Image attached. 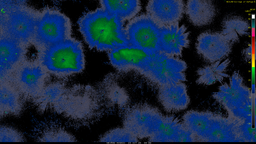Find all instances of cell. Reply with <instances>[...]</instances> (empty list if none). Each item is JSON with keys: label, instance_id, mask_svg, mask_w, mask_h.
Listing matches in <instances>:
<instances>
[{"label": "cell", "instance_id": "obj_2", "mask_svg": "<svg viewBox=\"0 0 256 144\" xmlns=\"http://www.w3.org/2000/svg\"><path fill=\"white\" fill-rule=\"evenodd\" d=\"M125 30L130 45L151 53L160 52L159 46V26L147 14L136 16L130 20Z\"/></svg>", "mask_w": 256, "mask_h": 144}, {"label": "cell", "instance_id": "obj_14", "mask_svg": "<svg viewBox=\"0 0 256 144\" xmlns=\"http://www.w3.org/2000/svg\"><path fill=\"white\" fill-rule=\"evenodd\" d=\"M23 76L25 82L32 89V92H34L33 90V89L34 90V89L33 87L35 86L38 78V72L35 70H29L24 73Z\"/></svg>", "mask_w": 256, "mask_h": 144}, {"label": "cell", "instance_id": "obj_10", "mask_svg": "<svg viewBox=\"0 0 256 144\" xmlns=\"http://www.w3.org/2000/svg\"><path fill=\"white\" fill-rule=\"evenodd\" d=\"M24 104L13 92L6 88L0 90V118L8 116H18L22 113Z\"/></svg>", "mask_w": 256, "mask_h": 144}, {"label": "cell", "instance_id": "obj_9", "mask_svg": "<svg viewBox=\"0 0 256 144\" xmlns=\"http://www.w3.org/2000/svg\"><path fill=\"white\" fill-rule=\"evenodd\" d=\"M100 3L101 7L124 21L135 17L141 8L140 2L138 0H101Z\"/></svg>", "mask_w": 256, "mask_h": 144}, {"label": "cell", "instance_id": "obj_12", "mask_svg": "<svg viewBox=\"0 0 256 144\" xmlns=\"http://www.w3.org/2000/svg\"><path fill=\"white\" fill-rule=\"evenodd\" d=\"M25 140L23 135L15 128L6 125L0 126V142H24Z\"/></svg>", "mask_w": 256, "mask_h": 144}, {"label": "cell", "instance_id": "obj_15", "mask_svg": "<svg viewBox=\"0 0 256 144\" xmlns=\"http://www.w3.org/2000/svg\"><path fill=\"white\" fill-rule=\"evenodd\" d=\"M23 20H18L17 22H16L15 24H13V26L16 30L18 31L17 32L20 33L22 35L23 34L24 35L25 32H27L28 30L29 26V24L25 20L24 21Z\"/></svg>", "mask_w": 256, "mask_h": 144}, {"label": "cell", "instance_id": "obj_6", "mask_svg": "<svg viewBox=\"0 0 256 144\" xmlns=\"http://www.w3.org/2000/svg\"><path fill=\"white\" fill-rule=\"evenodd\" d=\"M40 34L52 45L72 37V27L70 18L64 14L56 12L42 22Z\"/></svg>", "mask_w": 256, "mask_h": 144}, {"label": "cell", "instance_id": "obj_1", "mask_svg": "<svg viewBox=\"0 0 256 144\" xmlns=\"http://www.w3.org/2000/svg\"><path fill=\"white\" fill-rule=\"evenodd\" d=\"M124 22L100 7L84 14L78 23L79 30L89 46L110 51L130 46Z\"/></svg>", "mask_w": 256, "mask_h": 144}, {"label": "cell", "instance_id": "obj_8", "mask_svg": "<svg viewBox=\"0 0 256 144\" xmlns=\"http://www.w3.org/2000/svg\"><path fill=\"white\" fill-rule=\"evenodd\" d=\"M154 54L132 46L118 48L110 51L109 55L113 62L117 64L138 65L150 61Z\"/></svg>", "mask_w": 256, "mask_h": 144}, {"label": "cell", "instance_id": "obj_11", "mask_svg": "<svg viewBox=\"0 0 256 144\" xmlns=\"http://www.w3.org/2000/svg\"><path fill=\"white\" fill-rule=\"evenodd\" d=\"M203 2L199 0H188L185 4L184 13L190 22L194 26H201L204 22L205 10Z\"/></svg>", "mask_w": 256, "mask_h": 144}, {"label": "cell", "instance_id": "obj_3", "mask_svg": "<svg viewBox=\"0 0 256 144\" xmlns=\"http://www.w3.org/2000/svg\"><path fill=\"white\" fill-rule=\"evenodd\" d=\"M81 43L71 38L52 45L48 54L46 63L50 68L62 70L76 69L84 57Z\"/></svg>", "mask_w": 256, "mask_h": 144}, {"label": "cell", "instance_id": "obj_4", "mask_svg": "<svg viewBox=\"0 0 256 144\" xmlns=\"http://www.w3.org/2000/svg\"><path fill=\"white\" fill-rule=\"evenodd\" d=\"M159 49L160 52L171 56H181L183 48H188L190 42V32L184 24L179 22L167 25H158Z\"/></svg>", "mask_w": 256, "mask_h": 144}, {"label": "cell", "instance_id": "obj_7", "mask_svg": "<svg viewBox=\"0 0 256 144\" xmlns=\"http://www.w3.org/2000/svg\"><path fill=\"white\" fill-rule=\"evenodd\" d=\"M159 92L160 102L168 112H180L186 109L189 105L186 87L182 83L160 87Z\"/></svg>", "mask_w": 256, "mask_h": 144}, {"label": "cell", "instance_id": "obj_5", "mask_svg": "<svg viewBox=\"0 0 256 144\" xmlns=\"http://www.w3.org/2000/svg\"><path fill=\"white\" fill-rule=\"evenodd\" d=\"M185 4L180 0H151L146 7L147 14L159 25L178 22L184 13Z\"/></svg>", "mask_w": 256, "mask_h": 144}, {"label": "cell", "instance_id": "obj_13", "mask_svg": "<svg viewBox=\"0 0 256 144\" xmlns=\"http://www.w3.org/2000/svg\"><path fill=\"white\" fill-rule=\"evenodd\" d=\"M11 44L8 43H4L0 46V57L2 58V62L6 63L13 58L16 54L14 47Z\"/></svg>", "mask_w": 256, "mask_h": 144}]
</instances>
